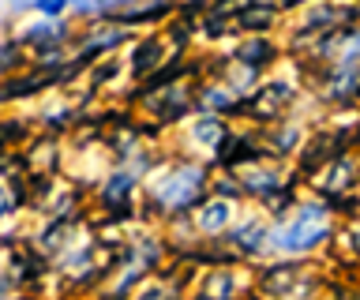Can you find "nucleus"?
<instances>
[{"label": "nucleus", "mask_w": 360, "mask_h": 300, "mask_svg": "<svg viewBox=\"0 0 360 300\" xmlns=\"http://www.w3.org/2000/svg\"><path fill=\"white\" fill-rule=\"evenodd\" d=\"M131 195H135V176H131L128 169L109 173L105 184H101V207L112 210V214H117V207H128Z\"/></svg>", "instance_id": "20e7f679"}, {"label": "nucleus", "mask_w": 360, "mask_h": 300, "mask_svg": "<svg viewBox=\"0 0 360 300\" xmlns=\"http://www.w3.org/2000/svg\"><path fill=\"white\" fill-rule=\"evenodd\" d=\"M34 4H38V0H4V8H8V12H34Z\"/></svg>", "instance_id": "9d476101"}, {"label": "nucleus", "mask_w": 360, "mask_h": 300, "mask_svg": "<svg viewBox=\"0 0 360 300\" xmlns=\"http://www.w3.org/2000/svg\"><path fill=\"white\" fill-rule=\"evenodd\" d=\"M11 210H15V203H11V195H8V188H4V184H0V221H4V218L11 214Z\"/></svg>", "instance_id": "9b49d317"}, {"label": "nucleus", "mask_w": 360, "mask_h": 300, "mask_svg": "<svg viewBox=\"0 0 360 300\" xmlns=\"http://www.w3.org/2000/svg\"><path fill=\"white\" fill-rule=\"evenodd\" d=\"M154 203L165 207V210H184L199 199L202 192V181H199V169H176L173 176H162L154 188Z\"/></svg>", "instance_id": "f03ea898"}, {"label": "nucleus", "mask_w": 360, "mask_h": 300, "mask_svg": "<svg viewBox=\"0 0 360 300\" xmlns=\"http://www.w3.org/2000/svg\"><path fill=\"white\" fill-rule=\"evenodd\" d=\"M330 233V210L323 207H300L289 221H281L278 229L266 233V248L270 252H281V255H300V252H311L319 248Z\"/></svg>", "instance_id": "f257e3e1"}, {"label": "nucleus", "mask_w": 360, "mask_h": 300, "mask_svg": "<svg viewBox=\"0 0 360 300\" xmlns=\"http://www.w3.org/2000/svg\"><path fill=\"white\" fill-rule=\"evenodd\" d=\"M158 64H162V41H158V38L139 41V49H135V57H131V72L146 75V72H154Z\"/></svg>", "instance_id": "39448f33"}, {"label": "nucleus", "mask_w": 360, "mask_h": 300, "mask_svg": "<svg viewBox=\"0 0 360 300\" xmlns=\"http://www.w3.org/2000/svg\"><path fill=\"white\" fill-rule=\"evenodd\" d=\"M281 4H304V0H281Z\"/></svg>", "instance_id": "f8f14e48"}, {"label": "nucleus", "mask_w": 360, "mask_h": 300, "mask_svg": "<svg viewBox=\"0 0 360 300\" xmlns=\"http://www.w3.org/2000/svg\"><path fill=\"white\" fill-rule=\"evenodd\" d=\"M229 218H233L229 203H210V207H202V214H199V226L207 229V233H218V229H221Z\"/></svg>", "instance_id": "0eeeda50"}, {"label": "nucleus", "mask_w": 360, "mask_h": 300, "mask_svg": "<svg viewBox=\"0 0 360 300\" xmlns=\"http://www.w3.org/2000/svg\"><path fill=\"white\" fill-rule=\"evenodd\" d=\"M270 57H274L270 41H248V46L236 49V60H244V64H266Z\"/></svg>", "instance_id": "1a4fd4ad"}, {"label": "nucleus", "mask_w": 360, "mask_h": 300, "mask_svg": "<svg viewBox=\"0 0 360 300\" xmlns=\"http://www.w3.org/2000/svg\"><path fill=\"white\" fill-rule=\"evenodd\" d=\"M79 60H98V57H105V53L112 49H120L124 41H128V30H124V23H98L94 27H86V34H79Z\"/></svg>", "instance_id": "7ed1b4c3"}, {"label": "nucleus", "mask_w": 360, "mask_h": 300, "mask_svg": "<svg viewBox=\"0 0 360 300\" xmlns=\"http://www.w3.org/2000/svg\"><path fill=\"white\" fill-rule=\"evenodd\" d=\"M19 68H22V46L15 38L0 41V79H8V75L19 72Z\"/></svg>", "instance_id": "423d86ee"}, {"label": "nucleus", "mask_w": 360, "mask_h": 300, "mask_svg": "<svg viewBox=\"0 0 360 300\" xmlns=\"http://www.w3.org/2000/svg\"><path fill=\"white\" fill-rule=\"evenodd\" d=\"M34 15L49 19V23H60V19L72 15V0H38V4H34Z\"/></svg>", "instance_id": "6e6552de"}]
</instances>
